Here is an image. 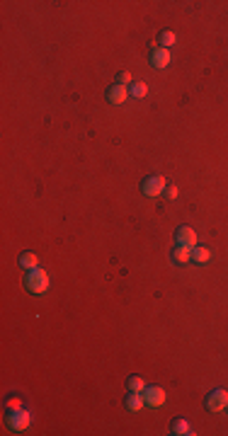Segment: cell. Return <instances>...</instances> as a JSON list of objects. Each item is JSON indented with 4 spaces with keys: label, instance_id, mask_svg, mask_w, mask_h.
Returning <instances> with one entry per match:
<instances>
[{
    "label": "cell",
    "instance_id": "e0dca14e",
    "mask_svg": "<svg viewBox=\"0 0 228 436\" xmlns=\"http://www.w3.org/2000/svg\"><path fill=\"white\" fill-rule=\"evenodd\" d=\"M5 407H7L10 412H12V410H20V407H22V400H20V397H7V400H5Z\"/></svg>",
    "mask_w": 228,
    "mask_h": 436
},
{
    "label": "cell",
    "instance_id": "ba28073f",
    "mask_svg": "<svg viewBox=\"0 0 228 436\" xmlns=\"http://www.w3.org/2000/svg\"><path fill=\"white\" fill-rule=\"evenodd\" d=\"M126 99H129V88H124V85H112L107 90V102H112V104H124Z\"/></svg>",
    "mask_w": 228,
    "mask_h": 436
},
{
    "label": "cell",
    "instance_id": "3957f363",
    "mask_svg": "<svg viewBox=\"0 0 228 436\" xmlns=\"http://www.w3.org/2000/svg\"><path fill=\"white\" fill-rule=\"evenodd\" d=\"M165 189H168V182H165L163 175H151V177H146L143 184H141V192H143L146 196H160Z\"/></svg>",
    "mask_w": 228,
    "mask_h": 436
},
{
    "label": "cell",
    "instance_id": "7a4b0ae2",
    "mask_svg": "<svg viewBox=\"0 0 228 436\" xmlns=\"http://www.w3.org/2000/svg\"><path fill=\"white\" fill-rule=\"evenodd\" d=\"M29 424H32V414L27 412L24 407L7 412V427H10L15 434H22V432H27V429H29Z\"/></svg>",
    "mask_w": 228,
    "mask_h": 436
},
{
    "label": "cell",
    "instance_id": "9c48e42d",
    "mask_svg": "<svg viewBox=\"0 0 228 436\" xmlns=\"http://www.w3.org/2000/svg\"><path fill=\"white\" fill-rule=\"evenodd\" d=\"M126 410L129 412H141L143 410V405H146V400H143V392H129V397H126Z\"/></svg>",
    "mask_w": 228,
    "mask_h": 436
},
{
    "label": "cell",
    "instance_id": "277c9868",
    "mask_svg": "<svg viewBox=\"0 0 228 436\" xmlns=\"http://www.w3.org/2000/svg\"><path fill=\"white\" fill-rule=\"evenodd\" d=\"M228 407V390H214L209 392V397H206V410L209 412H224Z\"/></svg>",
    "mask_w": 228,
    "mask_h": 436
},
{
    "label": "cell",
    "instance_id": "8fae6325",
    "mask_svg": "<svg viewBox=\"0 0 228 436\" xmlns=\"http://www.w3.org/2000/svg\"><path fill=\"white\" fill-rule=\"evenodd\" d=\"M20 267L27 269V272H32V269H37L39 267V257L34 252H22L20 254Z\"/></svg>",
    "mask_w": 228,
    "mask_h": 436
},
{
    "label": "cell",
    "instance_id": "6da1fadb",
    "mask_svg": "<svg viewBox=\"0 0 228 436\" xmlns=\"http://www.w3.org/2000/svg\"><path fill=\"white\" fill-rule=\"evenodd\" d=\"M24 289L29 291V293H34V296H39V293H44L46 289H49V274H46L44 269H32V272H27L24 276Z\"/></svg>",
    "mask_w": 228,
    "mask_h": 436
},
{
    "label": "cell",
    "instance_id": "d6986e66",
    "mask_svg": "<svg viewBox=\"0 0 228 436\" xmlns=\"http://www.w3.org/2000/svg\"><path fill=\"white\" fill-rule=\"evenodd\" d=\"M177 194H180V189H177V187H175V184H170V187H168V189H165V196H168V199H170V201H172V199H177Z\"/></svg>",
    "mask_w": 228,
    "mask_h": 436
},
{
    "label": "cell",
    "instance_id": "7c38bea8",
    "mask_svg": "<svg viewBox=\"0 0 228 436\" xmlns=\"http://www.w3.org/2000/svg\"><path fill=\"white\" fill-rule=\"evenodd\" d=\"M172 259H175L177 264H187V262L192 259V247L177 245V247H175V252H172Z\"/></svg>",
    "mask_w": 228,
    "mask_h": 436
},
{
    "label": "cell",
    "instance_id": "8992f818",
    "mask_svg": "<svg viewBox=\"0 0 228 436\" xmlns=\"http://www.w3.org/2000/svg\"><path fill=\"white\" fill-rule=\"evenodd\" d=\"M175 240H177V245H184V247H192V250L197 247V233L189 226H180L175 233Z\"/></svg>",
    "mask_w": 228,
    "mask_h": 436
},
{
    "label": "cell",
    "instance_id": "ac0fdd59",
    "mask_svg": "<svg viewBox=\"0 0 228 436\" xmlns=\"http://www.w3.org/2000/svg\"><path fill=\"white\" fill-rule=\"evenodd\" d=\"M126 83H131V73L121 70V73L116 75V85H124V88H126Z\"/></svg>",
    "mask_w": 228,
    "mask_h": 436
},
{
    "label": "cell",
    "instance_id": "2e32d148",
    "mask_svg": "<svg viewBox=\"0 0 228 436\" xmlns=\"http://www.w3.org/2000/svg\"><path fill=\"white\" fill-rule=\"evenodd\" d=\"M131 95H134V97H138V99H141V97H146V95H148L146 83H131Z\"/></svg>",
    "mask_w": 228,
    "mask_h": 436
},
{
    "label": "cell",
    "instance_id": "30bf717a",
    "mask_svg": "<svg viewBox=\"0 0 228 436\" xmlns=\"http://www.w3.org/2000/svg\"><path fill=\"white\" fill-rule=\"evenodd\" d=\"M172 434L175 436H192L194 429H192V424H189L187 419H175V422H172Z\"/></svg>",
    "mask_w": 228,
    "mask_h": 436
},
{
    "label": "cell",
    "instance_id": "9a60e30c",
    "mask_svg": "<svg viewBox=\"0 0 228 436\" xmlns=\"http://www.w3.org/2000/svg\"><path fill=\"white\" fill-rule=\"evenodd\" d=\"M126 388H129V392H143L146 390V381L138 378V376H131V378L126 381Z\"/></svg>",
    "mask_w": 228,
    "mask_h": 436
},
{
    "label": "cell",
    "instance_id": "5b68a950",
    "mask_svg": "<svg viewBox=\"0 0 228 436\" xmlns=\"http://www.w3.org/2000/svg\"><path fill=\"white\" fill-rule=\"evenodd\" d=\"M143 400H146V405H151V407H160V405H165V390L160 388V386H146V390H143Z\"/></svg>",
    "mask_w": 228,
    "mask_h": 436
},
{
    "label": "cell",
    "instance_id": "4fadbf2b",
    "mask_svg": "<svg viewBox=\"0 0 228 436\" xmlns=\"http://www.w3.org/2000/svg\"><path fill=\"white\" fill-rule=\"evenodd\" d=\"M209 259H211V250H209V247H199V245H197V247L192 250V262H197V264H206Z\"/></svg>",
    "mask_w": 228,
    "mask_h": 436
},
{
    "label": "cell",
    "instance_id": "5bb4252c",
    "mask_svg": "<svg viewBox=\"0 0 228 436\" xmlns=\"http://www.w3.org/2000/svg\"><path fill=\"white\" fill-rule=\"evenodd\" d=\"M175 39H177V37H175V32H170V29H163L158 34V44L163 46V48H170V46L175 44Z\"/></svg>",
    "mask_w": 228,
    "mask_h": 436
},
{
    "label": "cell",
    "instance_id": "52a82bcc",
    "mask_svg": "<svg viewBox=\"0 0 228 436\" xmlns=\"http://www.w3.org/2000/svg\"><path fill=\"white\" fill-rule=\"evenodd\" d=\"M170 61H172V56H170V48L156 46V48L151 51V63H153L156 68H165V66H170Z\"/></svg>",
    "mask_w": 228,
    "mask_h": 436
}]
</instances>
